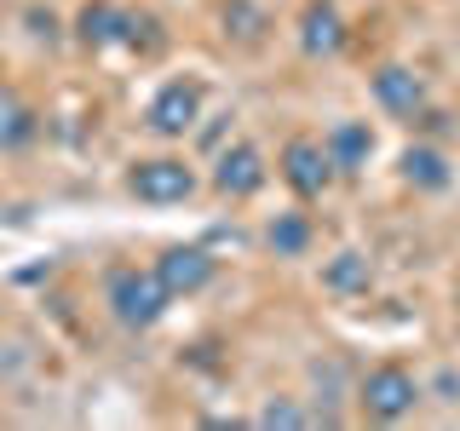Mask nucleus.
<instances>
[{
    "mask_svg": "<svg viewBox=\"0 0 460 431\" xmlns=\"http://www.w3.org/2000/svg\"><path fill=\"white\" fill-rule=\"evenodd\" d=\"M121 47H133V52H162L167 47V35H162V18L155 12H138V6H121Z\"/></svg>",
    "mask_w": 460,
    "mask_h": 431,
    "instance_id": "2eb2a0df",
    "label": "nucleus"
},
{
    "mask_svg": "<svg viewBox=\"0 0 460 431\" xmlns=\"http://www.w3.org/2000/svg\"><path fill=\"white\" fill-rule=\"evenodd\" d=\"M259 426H316L305 409H294V402L288 397H277V402H265V409H259Z\"/></svg>",
    "mask_w": 460,
    "mask_h": 431,
    "instance_id": "a211bd4d",
    "label": "nucleus"
},
{
    "mask_svg": "<svg viewBox=\"0 0 460 431\" xmlns=\"http://www.w3.org/2000/svg\"><path fill=\"white\" fill-rule=\"evenodd\" d=\"M345 18L334 0H311L305 12H299V52L305 57H340L345 52Z\"/></svg>",
    "mask_w": 460,
    "mask_h": 431,
    "instance_id": "1a4fd4ad",
    "label": "nucleus"
},
{
    "mask_svg": "<svg viewBox=\"0 0 460 431\" xmlns=\"http://www.w3.org/2000/svg\"><path fill=\"white\" fill-rule=\"evenodd\" d=\"M323 287H328V294H340V299L368 294V287H374V265H368V253H357V248L334 253V259L323 265Z\"/></svg>",
    "mask_w": 460,
    "mask_h": 431,
    "instance_id": "ddd939ff",
    "label": "nucleus"
},
{
    "mask_svg": "<svg viewBox=\"0 0 460 431\" xmlns=\"http://www.w3.org/2000/svg\"><path fill=\"white\" fill-rule=\"evenodd\" d=\"M282 184L299 201H316L328 184H334V162H328L323 138H288L282 144Z\"/></svg>",
    "mask_w": 460,
    "mask_h": 431,
    "instance_id": "423d86ee",
    "label": "nucleus"
},
{
    "mask_svg": "<svg viewBox=\"0 0 460 431\" xmlns=\"http://www.w3.org/2000/svg\"><path fill=\"white\" fill-rule=\"evenodd\" d=\"M265 242L277 248V259H299L311 248V219H305V213H277L270 230H265Z\"/></svg>",
    "mask_w": 460,
    "mask_h": 431,
    "instance_id": "dca6fc26",
    "label": "nucleus"
},
{
    "mask_svg": "<svg viewBox=\"0 0 460 431\" xmlns=\"http://www.w3.org/2000/svg\"><path fill=\"white\" fill-rule=\"evenodd\" d=\"M201 81L196 75H184V81H167L162 92L150 98V110H144V121H150V133H162V138H184V133H196V121H201Z\"/></svg>",
    "mask_w": 460,
    "mask_h": 431,
    "instance_id": "20e7f679",
    "label": "nucleus"
},
{
    "mask_svg": "<svg viewBox=\"0 0 460 431\" xmlns=\"http://www.w3.org/2000/svg\"><path fill=\"white\" fill-rule=\"evenodd\" d=\"M150 270L162 277V287H167L172 299H190V294H201V287L213 282V270H219V265H213V253L201 248V242H172V248L155 253Z\"/></svg>",
    "mask_w": 460,
    "mask_h": 431,
    "instance_id": "39448f33",
    "label": "nucleus"
},
{
    "mask_svg": "<svg viewBox=\"0 0 460 431\" xmlns=\"http://www.w3.org/2000/svg\"><path fill=\"white\" fill-rule=\"evenodd\" d=\"M6 368H12V356H6V351H0V374H6Z\"/></svg>",
    "mask_w": 460,
    "mask_h": 431,
    "instance_id": "6ab92c4d",
    "label": "nucleus"
},
{
    "mask_svg": "<svg viewBox=\"0 0 460 431\" xmlns=\"http://www.w3.org/2000/svg\"><path fill=\"white\" fill-rule=\"evenodd\" d=\"M402 184H414V190H449V162H443V150H431V144H409L402 150Z\"/></svg>",
    "mask_w": 460,
    "mask_h": 431,
    "instance_id": "4468645a",
    "label": "nucleus"
},
{
    "mask_svg": "<svg viewBox=\"0 0 460 431\" xmlns=\"http://www.w3.org/2000/svg\"><path fill=\"white\" fill-rule=\"evenodd\" d=\"M225 35H236V40L253 47V40L265 35V12H259L253 0H230V6H225Z\"/></svg>",
    "mask_w": 460,
    "mask_h": 431,
    "instance_id": "f3484780",
    "label": "nucleus"
},
{
    "mask_svg": "<svg viewBox=\"0 0 460 431\" xmlns=\"http://www.w3.org/2000/svg\"><path fill=\"white\" fill-rule=\"evenodd\" d=\"M40 138V110L29 104L23 92L0 86V155H18Z\"/></svg>",
    "mask_w": 460,
    "mask_h": 431,
    "instance_id": "9d476101",
    "label": "nucleus"
},
{
    "mask_svg": "<svg viewBox=\"0 0 460 431\" xmlns=\"http://www.w3.org/2000/svg\"><path fill=\"white\" fill-rule=\"evenodd\" d=\"M455 305H460V282H455Z\"/></svg>",
    "mask_w": 460,
    "mask_h": 431,
    "instance_id": "aec40b11",
    "label": "nucleus"
},
{
    "mask_svg": "<svg viewBox=\"0 0 460 431\" xmlns=\"http://www.w3.org/2000/svg\"><path fill=\"white\" fill-rule=\"evenodd\" d=\"M374 104H380L385 115H397V121H420V110H426V81L414 75L409 64H385V69H374Z\"/></svg>",
    "mask_w": 460,
    "mask_h": 431,
    "instance_id": "6e6552de",
    "label": "nucleus"
},
{
    "mask_svg": "<svg viewBox=\"0 0 460 431\" xmlns=\"http://www.w3.org/2000/svg\"><path fill=\"white\" fill-rule=\"evenodd\" d=\"M172 294L162 287V277L155 270H138V265H121L110 277V316L121 328H133V334H144V328H155L167 316Z\"/></svg>",
    "mask_w": 460,
    "mask_h": 431,
    "instance_id": "f257e3e1",
    "label": "nucleus"
},
{
    "mask_svg": "<svg viewBox=\"0 0 460 431\" xmlns=\"http://www.w3.org/2000/svg\"><path fill=\"white\" fill-rule=\"evenodd\" d=\"M75 40L93 52L121 47V0H86L81 18H75Z\"/></svg>",
    "mask_w": 460,
    "mask_h": 431,
    "instance_id": "f8f14e48",
    "label": "nucleus"
},
{
    "mask_svg": "<svg viewBox=\"0 0 460 431\" xmlns=\"http://www.w3.org/2000/svg\"><path fill=\"white\" fill-rule=\"evenodd\" d=\"M414 402H420V380H414L409 368H397V363H380V368H368L363 380H357V409H363L368 420H380V426L409 420Z\"/></svg>",
    "mask_w": 460,
    "mask_h": 431,
    "instance_id": "f03ea898",
    "label": "nucleus"
},
{
    "mask_svg": "<svg viewBox=\"0 0 460 431\" xmlns=\"http://www.w3.org/2000/svg\"><path fill=\"white\" fill-rule=\"evenodd\" d=\"M323 150H328V162H334V172H363L368 167V155H374V133H368V121H334L323 133Z\"/></svg>",
    "mask_w": 460,
    "mask_h": 431,
    "instance_id": "9b49d317",
    "label": "nucleus"
},
{
    "mask_svg": "<svg viewBox=\"0 0 460 431\" xmlns=\"http://www.w3.org/2000/svg\"><path fill=\"white\" fill-rule=\"evenodd\" d=\"M127 190H133L144 207H179V201L196 196V167L184 162V155H150V162H133Z\"/></svg>",
    "mask_w": 460,
    "mask_h": 431,
    "instance_id": "7ed1b4c3",
    "label": "nucleus"
},
{
    "mask_svg": "<svg viewBox=\"0 0 460 431\" xmlns=\"http://www.w3.org/2000/svg\"><path fill=\"white\" fill-rule=\"evenodd\" d=\"M265 179H270V167H265V155H259V144H230V150H219V162H213V190L230 196V201H248L265 190Z\"/></svg>",
    "mask_w": 460,
    "mask_h": 431,
    "instance_id": "0eeeda50",
    "label": "nucleus"
}]
</instances>
